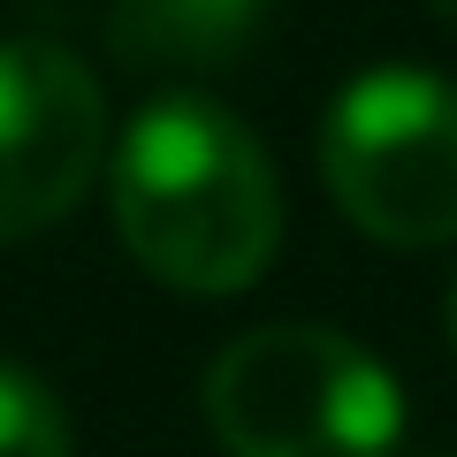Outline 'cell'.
<instances>
[{
	"mask_svg": "<svg viewBox=\"0 0 457 457\" xmlns=\"http://www.w3.org/2000/svg\"><path fill=\"white\" fill-rule=\"evenodd\" d=\"M114 228L153 282L183 297L252 290L282 245V191L260 137L213 99H153L114 145Z\"/></svg>",
	"mask_w": 457,
	"mask_h": 457,
	"instance_id": "obj_1",
	"label": "cell"
},
{
	"mask_svg": "<svg viewBox=\"0 0 457 457\" xmlns=\"http://www.w3.org/2000/svg\"><path fill=\"white\" fill-rule=\"evenodd\" d=\"M450 343H457V290H450Z\"/></svg>",
	"mask_w": 457,
	"mask_h": 457,
	"instance_id": "obj_7",
	"label": "cell"
},
{
	"mask_svg": "<svg viewBox=\"0 0 457 457\" xmlns=\"http://www.w3.org/2000/svg\"><path fill=\"white\" fill-rule=\"evenodd\" d=\"M206 427L228 457H396L404 396L366 343L267 320L206 366Z\"/></svg>",
	"mask_w": 457,
	"mask_h": 457,
	"instance_id": "obj_2",
	"label": "cell"
},
{
	"mask_svg": "<svg viewBox=\"0 0 457 457\" xmlns=\"http://www.w3.org/2000/svg\"><path fill=\"white\" fill-rule=\"evenodd\" d=\"M0 457H69L62 404L23 366H0Z\"/></svg>",
	"mask_w": 457,
	"mask_h": 457,
	"instance_id": "obj_6",
	"label": "cell"
},
{
	"mask_svg": "<svg viewBox=\"0 0 457 457\" xmlns=\"http://www.w3.org/2000/svg\"><path fill=\"white\" fill-rule=\"evenodd\" d=\"M267 31V0H114L107 38L130 69H228Z\"/></svg>",
	"mask_w": 457,
	"mask_h": 457,
	"instance_id": "obj_5",
	"label": "cell"
},
{
	"mask_svg": "<svg viewBox=\"0 0 457 457\" xmlns=\"http://www.w3.org/2000/svg\"><path fill=\"white\" fill-rule=\"evenodd\" d=\"M320 176L351 228L427 252L457 237V84L435 69H366L320 130Z\"/></svg>",
	"mask_w": 457,
	"mask_h": 457,
	"instance_id": "obj_3",
	"label": "cell"
},
{
	"mask_svg": "<svg viewBox=\"0 0 457 457\" xmlns=\"http://www.w3.org/2000/svg\"><path fill=\"white\" fill-rule=\"evenodd\" d=\"M107 168V92L54 38L0 46V245L54 228Z\"/></svg>",
	"mask_w": 457,
	"mask_h": 457,
	"instance_id": "obj_4",
	"label": "cell"
}]
</instances>
